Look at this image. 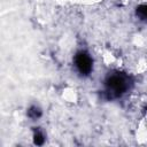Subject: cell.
<instances>
[{
	"instance_id": "cell-1",
	"label": "cell",
	"mask_w": 147,
	"mask_h": 147,
	"mask_svg": "<svg viewBox=\"0 0 147 147\" xmlns=\"http://www.w3.org/2000/svg\"><path fill=\"white\" fill-rule=\"evenodd\" d=\"M105 84H106L107 93L110 98H118L129 88L127 77L119 72L109 75Z\"/></svg>"
},
{
	"instance_id": "cell-2",
	"label": "cell",
	"mask_w": 147,
	"mask_h": 147,
	"mask_svg": "<svg viewBox=\"0 0 147 147\" xmlns=\"http://www.w3.org/2000/svg\"><path fill=\"white\" fill-rule=\"evenodd\" d=\"M75 65L82 75H88L92 71L93 62L86 52H78L75 56Z\"/></svg>"
},
{
	"instance_id": "cell-3",
	"label": "cell",
	"mask_w": 147,
	"mask_h": 147,
	"mask_svg": "<svg viewBox=\"0 0 147 147\" xmlns=\"http://www.w3.org/2000/svg\"><path fill=\"white\" fill-rule=\"evenodd\" d=\"M137 15L141 18V20H146L147 21V3L141 5L137 8Z\"/></svg>"
},
{
	"instance_id": "cell-4",
	"label": "cell",
	"mask_w": 147,
	"mask_h": 147,
	"mask_svg": "<svg viewBox=\"0 0 147 147\" xmlns=\"http://www.w3.org/2000/svg\"><path fill=\"white\" fill-rule=\"evenodd\" d=\"M28 115L31 117V118H37L40 116V110L37 108V107H32L30 108V110L28 111Z\"/></svg>"
},
{
	"instance_id": "cell-5",
	"label": "cell",
	"mask_w": 147,
	"mask_h": 147,
	"mask_svg": "<svg viewBox=\"0 0 147 147\" xmlns=\"http://www.w3.org/2000/svg\"><path fill=\"white\" fill-rule=\"evenodd\" d=\"M33 140H34V144H37V145H41V144L44 142V136H42V133H40V132H36L34 136H33Z\"/></svg>"
}]
</instances>
